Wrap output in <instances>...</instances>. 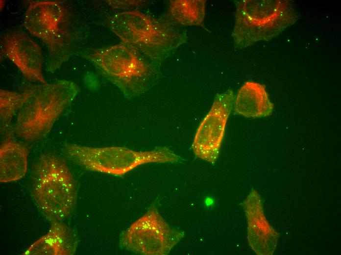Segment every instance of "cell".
<instances>
[{
  "mask_svg": "<svg viewBox=\"0 0 341 255\" xmlns=\"http://www.w3.org/2000/svg\"><path fill=\"white\" fill-rule=\"evenodd\" d=\"M107 25L123 43L159 65L187 39L185 29L172 20L138 11L116 13L108 18Z\"/></svg>",
  "mask_w": 341,
  "mask_h": 255,
  "instance_id": "1",
  "label": "cell"
},
{
  "mask_svg": "<svg viewBox=\"0 0 341 255\" xmlns=\"http://www.w3.org/2000/svg\"><path fill=\"white\" fill-rule=\"evenodd\" d=\"M81 55L129 99L147 91L159 78L160 65L123 42L86 50Z\"/></svg>",
  "mask_w": 341,
  "mask_h": 255,
  "instance_id": "2",
  "label": "cell"
},
{
  "mask_svg": "<svg viewBox=\"0 0 341 255\" xmlns=\"http://www.w3.org/2000/svg\"><path fill=\"white\" fill-rule=\"evenodd\" d=\"M232 33L235 48L243 49L260 41H269L300 15L288 0H238Z\"/></svg>",
  "mask_w": 341,
  "mask_h": 255,
  "instance_id": "3",
  "label": "cell"
},
{
  "mask_svg": "<svg viewBox=\"0 0 341 255\" xmlns=\"http://www.w3.org/2000/svg\"><path fill=\"white\" fill-rule=\"evenodd\" d=\"M79 91L68 80L33 86L19 111L15 131L19 137L33 141L46 135Z\"/></svg>",
  "mask_w": 341,
  "mask_h": 255,
  "instance_id": "4",
  "label": "cell"
},
{
  "mask_svg": "<svg viewBox=\"0 0 341 255\" xmlns=\"http://www.w3.org/2000/svg\"><path fill=\"white\" fill-rule=\"evenodd\" d=\"M32 195L51 221H61L71 213L76 200L72 174L65 161L52 154L39 158L35 169Z\"/></svg>",
  "mask_w": 341,
  "mask_h": 255,
  "instance_id": "5",
  "label": "cell"
},
{
  "mask_svg": "<svg viewBox=\"0 0 341 255\" xmlns=\"http://www.w3.org/2000/svg\"><path fill=\"white\" fill-rule=\"evenodd\" d=\"M65 153L72 161L92 171L121 176L150 163H177L182 158L169 148L137 151L122 147L93 148L67 144Z\"/></svg>",
  "mask_w": 341,
  "mask_h": 255,
  "instance_id": "6",
  "label": "cell"
},
{
  "mask_svg": "<svg viewBox=\"0 0 341 255\" xmlns=\"http://www.w3.org/2000/svg\"><path fill=\"white\" fill-rule=\"evenodd\" d=\"M184 232L170 226L155 205L121 234L120 247L142 255H166L183 238Z\"/></svg>",
  "mask_w": 341,
  "mask_h": 255,
  "instance_id": "7",
  "label": "cell"
},
{
  "mask_svg": "<svg viewBox=\"0 0 341 255\" xmlns=\"http://www.w3.org/2000/svg\"><path fill=\"white\" fill-rule=\"evenodd\" d=\"M65 21V9L58 2L37 1L27 8L24 25L32 35L45 42L52 57L62 61L67 47L63 28Z\"/></svg>",
  "mask_w": 341,
  "mask_h": 255,
  "instance_id": "8",
  "label": "cell"
},
{
  "mask_svg": "<svg viewBox=\"0 0 341 255\" xmlns=\"http://www.w3.org/2000/svg\"><path fill=\"white\" fill-rule=\"evenodd\" d=\"M234 100V94L230 88L216 95L212 106L199 126L192 144L197 157L211 164L216 162Z\"/></svg>",
  "mask_w": 341,
  "mask_h": 255,
  "instance_id": "9",
  "label": "cell"
},
{
  "mask_svg": "<svg viewBox=\"0 0 341 255\" xmlns=\"http://www.w3.org/2000/svg\"><path fill=\"white\" fill-rule=\"evenodd\" d=\"M2 51L28 80L46 84L42 74L43 55L38 44L25 32L19 30L5 35Z\"/></svg>",
  "mask_w": 341,
  "mask_h": 255,
  "instance_id": "10",
  "label": "cell"
},
{
  "mask_svg": "<svg viewBox=\"0 0 341 255\" xmlns=\"http://www.w3.org/2000/svg\"><path fill=\"white\" fill-rule=\"evenodd\" d=\"M247 221V239L254 252L259 255H272L279 233L268 223L264 215L261 196L252 189L243 203Z\"/></svg>",
  "mask_w": 341,
  "mask_h": 255,
  "instance_id": "11",
  "label": "cell"
},
{
  "mask_svg": "<svg viewBox=\"0 0 341 255\" xmlns=\"http://www.w3.org/2000/svg\"><path fill=\"white\" fill-rule=\"evenodd\" d=\"M75 242L71 230L60 221H52L47 233L33 243L24 255H70Z\"/></svg>",
  "mask_w": 341,
  "mask_h": 255,
  "instance_id": "12",
  "label": "cell"
},
{
  "mask_svg": "<svg viewBox=\"0 0 341 255\" xmlns=\"http://www.w3.org/2000/svg\"><path fill=\"white\" fill-rule=\"evenodd\" d=\"M234 104L235 113L245 117H266L271 114L273 109L265 86L251 81L241 87Z\"/></svg>",
  "mask_w": 341,
  "mask_h": 255,
  "instance_id": "13",
  "label": "cell"
},
{
  "mask_svg": "<svg viewBox=\"0 0 341 255\" xmlns=\"http://www.w3.org/2000/svg\"><path fill=\"white\" fill-rule=\"evenodd\" d=\"M29 150L17 141L7 140L0 148V181L18 180L25 175Z\"/></svg>",
  "mask_w": 341,
  "mask_h": 255,
  "instance_id": "14",
  "label": "cell"
},
{
  "mask_svg": "<svg viewBox=\"0 0 341 255\" xmlns=\"http://www.w3.org/2000/svg\"><path fill=\"white\" fill-rule=\"evenodd\" d=\"M169 13L171 20L179 25L203 26L205 16V1H170L169 4Z\"/></svg>",
  "mask_w": 341,
  "mask_h": 255,
  "instance_id": "15",
  "label": "cell"
},
{
  "mask_svg": "<svg viewBox=\"0 0 341 255\" xmlns=\"http://www.w3.org/2000/svg\"><path fill=\"white\" fill-rule=\"evenodd\" d=\"M29 94V89L23 93L0 89V118L1 129L3 130L7 128L13 116L18 111H19Z\"/></svg>",
  "mask_w": 341,
  "mask_h": 255,
  "instance_id": "16",
  "label": "cell"
}]
</instances>
